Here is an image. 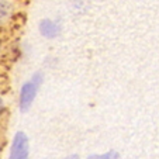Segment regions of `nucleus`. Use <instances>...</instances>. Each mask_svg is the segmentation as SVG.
I'll use <instances>...</instances> for the list:
<instances>
[{
	"instance_id": "7",
	"label": "nucleus",
	"mask_w": 159,
	"mask_h": 159,
	"mask_svg": "<svg viewBox=\"0 0 159 159\" xmlns=\"http://www.w3.org/2000/svg\"><path fill=\"white\" fill-rule=\"evenodd\" d=\"M66 159H79V158H78V156H76V155H72V156H68V158H66Z\"/></svg>"
},
{
	"instance_id": "6",
	"label": "nucleus",
	"mask_w": 159,
	"mask_h": 159,
	"mask_svg": "<svg viewBox=\"0 0 159 159\" xmlns=\"http://www.w3.org/2000/svg\"><path fill=\"white\" fill-rule=\"evenodd\" d=\"M3 108H4V106H3V100L0 99V114H2V111H3Z\"/></svg>"
},
{
	"instance_id": "1",
	"label": "nucleus",
	"mask_w": 159,
	"mask_h": 159,
	"mask_svg": "<svg viewBox=\"0 0 159 159\" xmlns=\"http://www.w3.org/2000/svg\"><path fill=\"white\" fill-rule=\"evenodd\" d=\"M39 84H41V75L37 73L30 82L23 84L21 87V94H20V108L21 111H27L30 108L31 103H33L34 97L37 94Z\"/></svg>"
},
{
	"instance_id": "2",
	"label": "nucleus",
	"mask_w": 159,
	"mask_h": 159,
	"mask_svg": "<svg viewBox=\"0 0 159 159\" xmlns=\"http://www.w3.org/2000/svg\"><path fill=\"white\" fill-rule=\"evenodd\" d=\"M10 159H28V138L24 132H17L13 139Z\"/></svg>"
},
{
	"instance_id": "4",
	"label": "nucleus",
	"mask_w": 159,
	"mask_h": 159,
	"mask_svg": "<svg viewBox=\"0 0 159 159\" xmlns=\"http://www.w3.org/2000/svg\"><path fill=\"white\" fill-rule=\"evenodd\" d=\"M11 13V7L6 0H0V23H3Z\"/></svg>"
},
{
	"instance_id": "3",
	"label": "nucleus",
	"mask_w": 159,
	"mask_h": 159,
	"mask_svg": "<svg viewBox=\"0 0 159 159\" xmlns=\"http://www.w3.org/2000/svg\"><path fill=\"white\" fill-rule=\"evenodd\" d=\"M39 31H41L42 35L48 37V38H54L59 33V27L55 23H52L51 20H42L41 25H39Z\"/></svg>"
},
{
	"instance_id": "5",
	"label": "nucleus",
	"mask_w": 159,
	"mask_h": 159,
	"mask_svg": "<svg viewBox=\"0 0 159 159\" xmlns=\"http://www.w3.org/2000/svg\"><path fill=\"white\" fill-rule=\"evenodd\" d=\"M111 155H113V152L104 153V155H92V156H89L87 159H111Z\"/></svg>"
}]
</instances>
